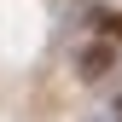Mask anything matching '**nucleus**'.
Masks as SVG:
<instances>
[{
    "label": "nucleus",
    "mask_w": 122,
    "mask_h": 122,
    "mask_svg": "<svg viewBox=\"0 0 122 122\" xmlns=\"http://www.w3.org/2000/svg\"><path fill=\"white\" fill-rule=\"evenodd\" d=\"M111 58H116V47H111V41H93V47H81V58H76V70H81L87 81H99V76L111 70Z\"/></svg>",
    "instance_id": "1"
},
{
    "label": "nucleus",
    "mask_w": 122,
    "mask_h": 122,
    "mask_svg": "<svg viewBox=\"0 0 122 122\" xmlns=\"http://www.w3.org/2000/svg\"><path fill=\"white\" fill-rule=\"evenodd\" d=\"M105 35H111V41H122V18H105Z\"/></svg>",
    "instance_id": "2"
}]
</instances>
